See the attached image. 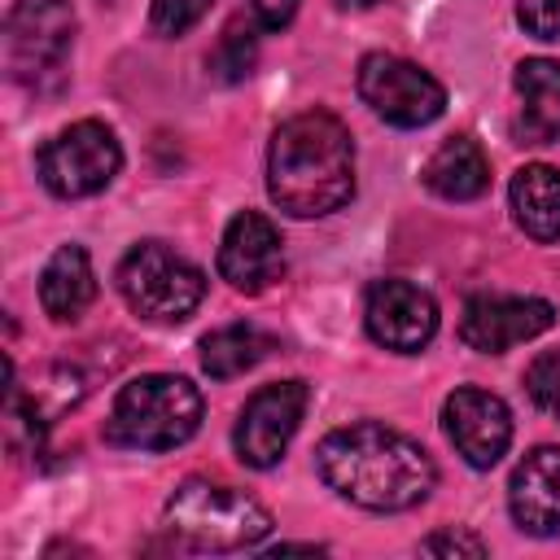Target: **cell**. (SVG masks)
I'll use <instances>...</instances> for the list:
<instances>
[{
    "label": "cell",
    "mask_w": 560,
    "mask_h": 560,
    "mask_svg": "<svg viewBox=\"0 0 560 560\" xmlns=\"http://www.w3.org/2000/svg\"><path fill=\"white\" fill-rule=\"evenodd\" d=\"M315 464H319V477L341 499H350L354 508H368V512L416 508L420 499H429V490L438 481L429 451L420 442H411L407 433L376 424V420L332 429L319 442Z\"/></svg>",
    "instance_id": "obj_1"
},
{
    "label": "cell",
    "mask_w": 560,
    "mask_h": 560,
    "mask_svg": "<svg viewBox=\"0 0 560 560\" xmlns=\"http://www.w3.org/2000/svg\"><path fill=\"white\" fill-rule=\"evenodd\" d=\"M267 192L293 219H324L354 192V144L341 118L324 109L293 114L267 149Z\"/></svg>",
    "instance_id": "obj_2"
},
{
    "label": "cell",
    "mask_w": 560,
    "mask_h": 560,
    "mask_svg": "<svg viewBox=\"0 0 560 560\" xmlns=\"http://www.w3.org/2000/svg\"><path fill=\"white\" fill-rule=\"evenodd\" d=\"M166 529L192 551H245L271 534V512L223 481H184L166 499Z\"/></svg>",
    "instance_id": "obj_3"
},
{
    "label": "cell",
    "mask_w": 560,
    "mask_h": 560,
    "mask_svg": "<svg viewBox=\"0 0 560 560\" xmlns=\"http://www.w3.org/2000/svg\"><path fill=\"white\" fill-rule=\"evenodd\" d=\"M201 424V394L188 376H136L118 389L105 438L131 451H171L184 446Z\"/></svg>",
    "instance_id": "obj_4"
},
{
    "label": "cell",
    "mask_w": 560,
    "mask_h": 560,
    "mask_svg": "<svg viewBox=\"0 0 560 560\" xmlns=\"http://www.w3.org/2000/svg\"><path fill=\"white\" fill-rule=\"evenodd\" d=\"M118 293L149 324H184L206 298V276L171 245L140 241L118 262Z\"/></svg>",
    "instance_id": "obj_5"
},
{
    "label": "cell",
    "mask_w": 560,
    "mask_h": 560,
    "mask_svg": "<svg viewBox=\"0 0 560 560\" xmlns=\"http://www.w3.org/2000/svg\"><path fill=\"white\" fill-rule=\"evenodd\" d=\"M74 48L70 0H18L4 18V70L13 83L48 92L66 79Z\"/></svg>",
    "instance_id": "obj_6"
},
{
    "label": "cell",
    "mask_w": 560,
    "mask_h": 560,
    "mask_svg": "<svg viewBox=\"0 0 560 560\" xmlns=\"http://www.w3.org/2000/svg\"><path fill=\"white\" fill-rule=\"evenodd\" d=\"M118 166H122V149H118L114 131L96 118L70 122L39 149V179L52 197H66V201L109 188Z\"/></svg>",
    "instance_id": "obj_7"
},
{
    "label": "cell",
    "mask_w": 560,
    "mask_h": 560,
    "mask_svg": "<svg viewBox=\"0 0 560 560\" xmlns=\"http://www.w3.org/2000/svg\"><path fill=\"white\" fill-rule=\"evenodd\" d=\"M359 96L394 127H429L446 109V88L407 57L368 52L359 61Z\"/></svg>",
    "instance_id": "obj_8"
},
{
    "label": "cell",
    "mask_w": 560,
    "mask_h": 560,
    "mask_svg": "<svg viewBox=\"0 0 560 560\" xmlns=\"http://www.w3.org/2000/svg\"><path fill=\"white\" fill-rule=\"evenodd\" d=\"M306 402H311L306 381H276V385H262V389L241 407V420H236V433H232L241 464H249V468H271V464L289 451V442H293V433H298V424H302V416H306Z\"/></svg>",
    "instance_id": "obj_9"
},
{
    "label": "cell",
    "mask_w": 560,
    "mask_h": 560,
    "mask_svg": "<svg viewBox=\"0 0 560 560\" xmlns=\"http://www.w3.org/2000/svg\"><path fill=\"white\" fill-rule=\"evenodd\" d=\"M556 324V306L542 298H512V293H477L464 302L459 337L477 354H503L521 341H534Z\"/></svg>",
    "instance_id": "obj_10"
},
{
    "label": "cell",
    "mask_w": 560,
    "mask_h": 560,
    "mask_svg": "<svg viewBox=\"0 0 560 560\" xmlns=\"http://www.w3.org/2000/svg\"><path fill=\"white\" fill-rule=\"evenodd\" d=\"M368 337L394 354H416L438 332V302L411 280H376L363 302Z\"/></svg>",
    "instance_id": "obj_11"
},
{
    "label": "cell",
    "mask_w": 560,
    "mask_h": 560,
    "mask_svg": "<svg viewBox=\"0 0 560 560\" xmlns=\"http://www.w3.org/2000/svg\"><path fill=\"white\" fill-rule=\"evenodd\" d=\"M442 429H446L451 446L464 455V464L494 468L512 442V411L499 394L477 389V385H459L442 402Z\"/></svg>",
    "instance_id": "obj_12"
},
{
    "label": "cell",
    "mask_w": 560,
    "mask_h": 560,
    "mask_svg": "<svg viewBox=\"0 0 560 560\" xmlns=\"http://www.w3.org/2000/svg\"><path fill=\"white\" fill-rule=\"evenodd\" d=\"M219 276L236 293H262L284 276V245L271 219L258 210H245L228 223L219 241Z\"/></svg>",
    "instance_id": "obj_13"
},
{
    "label": "cell",
    "mask_w": 560,
    "mask_h": 560,
    "mask_svg": "<svg viewBox=\"0 0 560 560\" xmlns=\"http://www.w3.org/2000/svg\"><path fill=\"white\" fill-rule=\"evenodd\" d=\"M88 394V381L79 376V368L70 363H48L31 376V385H9V407H4V420H9V438L18 442V433H26L35 446L39 438L48 433V424H57L70 407H79Z\"/></svg>",
    "instance_id": "obj_14"
},
{
    "label": "cell",
    "mask_w": 560,
    "mask_h": 560,
    "mask_svg": "<svg viewBox=\"0 0 560 560\" xmlns=\"http://www.w3.org/2000/svg\"><path fill=\"white\" fill-rule=\"evenodd\" d=\"M508 512L521 534L560 538V446H534L512 468Z\"/></svg>",
    "instance_id": "obj_15"
},
{
    "label": "cell",
    "mask_w": 560,
    "mask_h": 560,
    "mask_svg": "<svg viewBox=\"0 0 560 560\" xmlns=\"http://www.w3.org/2000/svg\"><path fill=\"white\" fill-rule=\"evenodd\" d=\"M516 136L521 144H551L560 136V61L525 57L516 66Z\"/></svg>",
    "instance_id": "obj_16"
},
{
    "label": "cell",
    "mask_w": 560,
    "mask_h": 560,
    "mask_svg": "<svg viewBox=\"0 0 560 560\" xmlns=\"http://www.w3.org/2000/svg\"><path fill=\"white\" fill-rule=\"evenodd\" d=\"M96 302V271L83 245H61L39 271V306L57 324H74Z\"/></svg>",
    "instance_id": "obj_17"
},
{
    "label": "cell",
    "mask_w": 560,
    "mask_h": 560,
    "mask_svg": "<svg viewBox=\"0 0 560 560\" xmlns=\"http://www.w3.org/2000/svg\"><path fill=\"white\" fill-rule=\"evenodd\" d=\"M420 179L442 201H472L490 188V158L481 153V144L472 136H451L433 149Z\"/></svg>",
    "instance_id": "obj_18"
},
{
    "label": "cell",
    "mask_w": 560,
    "mask_h": 560,
    "mask_svg": "<svg viewBox=\"0 0 560 560\" xmlns=\"http://www.w3.org/2000/svg\"><path fill=\"white\" fill-rule=\"evenodd\" d=\"M512 219L534 241H560V171L547 162L512 175Z\"/></svg>",
    "instance_id": "obj_19"
},
{
    "label": "cell",
    "mask_w": 560,
    "mask_h": 560,
    "mask_svg": "<svg viewBox=\"0 0 560 560\" xmlns=\"http://www.w3.org/2000/svg\"><path fill=\"white\" fill-rule=\"evenodd\" d=\"M267 350H271V337L262 328L228 324V328H214L210 337H201V368L214 381H232V376L249 372L258 359H267Z\"/></svg>",
    "instance_id": "obj_20"
},
{
    "label": "cell",
    "mask_w": 560,
    "mask_h": 560,
    "mask_svg": "<svg viewBox=\"0 0 560 560\" xmlns=\"http://www.w3.org/2000/svg\"><path fill=\"white\" fill-rule=\"evenodd\" d=\"M254 57H258V35H254V26H249V22H232V26L219 35L214 52H210V74H214L219 83H236V79H245V74L254 70Z\"/></svg>",
    "instance_id": "obj_21"
},
{
    "label": "cell",
    "mask_w": 560,
    "mask_h": 560,
    "mask_svg": "<svg viewBox=\"0 0 560 560\" xmlns=\"http://www.w3.org/2000/svg\"><path fill=\"white\" fill-rule=\"evenodd\" d=\"M525 389L534 398L538 411H547L551 420H560V350H547L529 363L525 372Z\"/></svg>",
    "instance_id": "obj_22"
},
{
    "label": "cell",
    "mask_w": 560,
    "mask_h": 560,
    "mask_svg": "<svg viewBox=\"0 0 560 560\" xmlns=\"http://www.w3.org/2000/svg\"><path fill=\"white\" fill-rule=\"evenodd\" d=\"M210 4H214V0H153L149 22H153L158 35H184L188 26H197V22L206 18Z\"/></svg>",
    "instance_id": "obj_23"
},
{
    "label": "cell",
    "mask_w": 560,
    "mask_h": 560,
    "mask_svg": "<svg viewBox=\"0 0 560 560\" xmlns=\"http://www.w3.org/2000/svg\"><path fill=\"white\" fill-rule=\"evenodd\" d=\"M516 18L534 39H560V0H516Z\"/></svg>",
    "instance_id": "obj_24"
},
{
    "label": "cell",
    "mask_w": 560,
    "mask_h": 560,
    "mask_svg": "<svg viewBox=\"0 0 560 560\" xmlns=\"http://www.w3.org/2000/svg\"><path fill=\"white\" fill-rule=\"evenodd\" d=\"M420 551H429V556H486L490 547L468 529H438L420 542Z\"/></svg>",
    "instance_id": "obj_25"
},
{
    "label": "cell",
    "mask_w": 560,
    "mask_h": 560,
    "mask_svg": "<svg viewBox=\"0 0 560 560\" xmlns=\"http://www.w3.org/2000/svg\"><path fill=\"white\" fill-rule=\"evenodd\" d=\"M249 4H254V18H258L267 31L289 26V18L298 13V0H249Z\"/></svg>",
    "instance_id": "obj_26"
},
{
    "label": "cell",
    "mask_w": 560,
    "mask_h": 560,
    "mask_svg": "<svg viewBox=\"0 0 560 560\" xmlns=\"http://www.w3.org/2000/svg\"><path fill=\"white\" fill-rule=\"evenodd\" d=\"M341 9H376V4H385V0H337Z\"/></svg>",
    "instance_id": "obj_27"
}]
</instances>
